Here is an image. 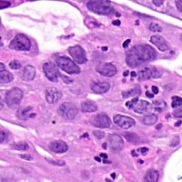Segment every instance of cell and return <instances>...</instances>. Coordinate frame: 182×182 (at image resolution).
I'll return each instance as SVG.
<instances>
[{
	"label": "cell",
	"mask_w": 182,
	"mask_h": 182,
	"mask_svg": "<svg viewBox=\"0 0 182 182\" xmlns=\"http://www.w3.org/2000/svg\"><path fill=\"white\" fill-rule=\"evenodd\" d=\"M157 57L156 50L147 45H138L128 50L126 54V63L131 68H137L140 65L155 60Z\"/></svg>",
	"instance_id": "6da1fadb"
},
{
	"label": "cell",
	"mask_w": 182,
	"mask_h": 182,
	"mask_svg": "<svg viewBox=\"0 0 182 182\" xmlns=\"http://www.w3.org/2000/svg\"><path fill=\"white\" fill-rule=\"evenodd\" d=\"M86 8L90 11L102 16H110L115 13L113 7L108 1H89L86 4Z\"/></svg>",
	"instance_id": "7a4b0ae2"
},
{
	"label": "cell",
	"mask_w": 182,
	"mask_h": 182,
	"mask_svg": "<svg viewBox=\"0 0 182 182\" xmlns=\"http://www.w3.org/2000/svg\"><path fill=\"white\" fill-rule=\"evenodd\" d=\"M56 66L62 69L63 71L68 73V74H78L80 73L79 67L72 60L67 56H58L56 58Z\"/></svg>",
	"instance_id": "3957f363"
},
{
	"label": "cell",
	"mask_w": 182,
	"mask_h": 182,
	"mask_svg": "<svg viewBox=\"0 0 182 182\" xmlns=\"http://www.w3.org/2000/svg\"><path fill=\"white\" fill-rule=\"evenodd\" d=\"M23 99V91L18 87H13L6 93L5 100L10 108H17Z\"/></svg>",
	"instance_id": "277c9868"
},
{
	"label": "cell",
	"mask_w": 182,
	"mask_h": 182,
	"mask_svg": "<svg viewBox=\"0 0 182 182\" xmlns=\"http://www.w3.org/2000/svg\"><path fill=\"white\" fill-rule=\"evenodd\" d=\"M9 47L17 51H27L31 47V42L26 35L18 34L10 42Z\"/></svg>",
	"instance_id": "5b68a950"
},
{
	"label": "cell",
	"mask_w": 182,
	"mask_h": 182,
	"mask_svg": "<svg viewBox=\"0 0 182 182\" xmlns=\"http://www.w3.org/2000/svg\"><path fill=\"white\" fill-rule=\"evenodd\" d=\"M77 108L71 102H65L58 108L59 116L66 119H74L77 115Z\"/></svg>",
	"instance_id": "8992f818"
},
{
	"label": "cell",
	"mask_w": 182,
	"mask_h": 182,
	"mask_svg": "<svg viewBox=\"0 0 182 182\" xmlns=\"http://www.w3.org/2000/svg\"><path fill=\"white\" fill-rule=\"evenodd\" d=\"M138 80L144 81L150 78H158L161 77V72L154 67H145L138 73Z\"/></svg>",
	"instance_id": "52a82bcc"
},
{
	"label": "cell",
	"mask_w": 182,
	"mask_h": 182,
	"mask_svg": "<svg viewBox=\"0 0 182 182\" xmlns=\"http://www.w3.org/2000/svg\"><path fill=\"white\" fill-rule=\"evenodd\" d=\"M68 51L77 64H85L87 61L86 51L80 46L70 47Z\"/></svg>",
	"instance_id": "ba28073f"
},
{
	"label": "cell",
	"mask_w": 182,
	"mask_h": 182,
	"mask_svg": "<svg viewBox=\"0 0 182 182\" xmlns=\"http://www.w3.org/2000/svg\"><path fill=\"white\" fill-rule=\"evenodd\" d=\"M43 71L47 77V79H49L52 82H57L58 77H60V74L58 72V69L56 66L52 62H47L43 65Z\"/></svg>",
	"instance_id": "9c48e42d"
},
{
	"label": "cell",
	"mask_w": 182,
	"mask_h": 182,
	"mask_svg": "<svg viewBox=\"0 0 182 182\" xmlns=\"http://www.w3.org/2000/svg\"><path fill=\"white\" fill-rule=\"evenodd\" d=\"M113 121L115 124L124 129H129L136 124L135 120L132 117L123 115H115L113 117Z\"/></svg>",
	"instance_id": "30bf717a"
},
{
	"label": "cell",
	"mask_w": 182,
	"mask_h": 182,
	"mask_svg": "<svg viewBox=\"0 0 182 182\" xmlns=\"http://www.w3.org/2000/svg\"><path fill=\"white\" fill-rule=\"evenodd\" d=\"M97 72L100 75L111 77L117 74V67L112 63H100L96 68Z\"/></svg>",
	"instance_id": "8fae6325"
},
{
	"label": "cell",
	"mask_w": 182,
	"mask_h": 182,
	"mask_svg": "<svg viewBox=\"0 0 182 182\" xmlns=\"http://www.w3.org/2000/svg\"><path fill=\"white\" fill-rule=\"evenodd\" d=\"M91 123L93 126L97 128H101V129H108L111 125V120L108 117V115L101 113L97 116H95L92 120H91Z\"/></svg>",
	"instance_id": "7c38bea8"
},
{
	"label": "cell",
	"mask_w": 182,
	"mask_h": 182,
	"mask_svg": "<svg viewBox=\"0 0 182 182\" xmlns=\"http://www.w3.org/2000/svg\"><path fill=\"white\" fill-rule=\"evenodd\" d=\"M62 98V92L56 87H49L46 91V100L49 104H55Z\"/></svg>",
	"instance_id": "4fadbf2b"
},
{
	"label": "cell",
	"mask_w": 182,
	"mask_h": 182,
	"mask_svg": "<svg viewBox=\"0 0 182 182\" xmlns=\"http://www.w3.org/2000/svg\"><path fill=\"white\" fill-rule=\"evenodd\" d=\"M90 88L96 94L107 93L110 88V85L108 82L103 81H93L90 84Z\"/></svg>",
	"instance_id": "5bb4252c"
},
{
	"label": "cell",
	"mask_w": 182,
	"mask_h": 182,
	"mask_svg": "<svg viewBox=\"0 0 182 182\" xmlns=\"http://www.w3.org/2000/svg\"><path fill=\"white\" fill-rule=\"evenodd\" d=\"M108 144L112 150L114 151H119L122 149L124 146V141L120 136L117 134H111L108 137Z\"/></svg>",
	"instance_id": "9a60e30c"
},
{
	"label": "cell",
	"mask_w": 182,
	"mask_h": 182,
	"mask_svg": "<svg viewBox=\"0 0 182 182\" xmlns=\"http://www.w3.org/2000/svg\"><path fill=\"white\" fill-rule=\"evenodd\" d=\"M20 78L24 81H31L35 78L36 76V68L33 66H25L19 73Z\"/></svg>",
	"instance_id": "2e32d148"
},
{
	"label": "cell",
	"mask_w": 182,
	"mask_h": 182,
	"mask_svg": "<svg viewBox=\"0 0 182 182\" xmlns=\"http://www.w3.org/2000/svg\"><path fill=\"white\" fill-rule=\"evenodd\" d=\"M48 147H49V149L52 151V152L57 153V154L65 153V152H67L68 149V147L66 144V142H64L62 140H56V141L50 142Z\"/></svg>",
	"instance_id": "e0dca14e"
},
{
	"label": "cell",
	"mask_w": 182,
	"mask_h": 182,
	"mask_svg": "<svg viewBox=\"0 0 182 182\" xmlns=\"http://www.w3.org/2000/svg\"><path fill=\"white\" fill-rule=\"evenodd\" d=\"M150 42L155 45L160 51H168L169 49V46L167 41L159 35H153L150 37Z\"/></svg>",
	"instance_id": "ac0fdd59"
},
{
	"label": "cell",
	"mask_w": 182,
	"mask_h": 182,
	"mask_svg": "<svg viewBox=\"0 0 182 182\" xmlns=\"http://www.w3.org/2000/svg\"><path fill=\"white\" fill-rule=\"evenodd\" d=\"M35 116H36V113L33 112V107H31V106L21 108L17 111V117L23 121L28 120L30 118H33Z\"/></svg>",
	"instance_id": "d6986e66"
},
{
	"label": "cell",
	"mask_w": 182,
	"mask_h": 182,
	"mask_svg": "<svg viewBox=\"0 0 182 182\" xmlns=\"http://www.w3.org/2000/svg\"><path fill=\"white\" fill-rule=\"evenodd\" d=\"M132 109L136 113L143 114V113H146V112H149L151 109H152V105H151L149 102L146 101V100H140V101L138 100Z\"/></svg>",
	"instance_id": "ffe728a7"
},
{
	"label": "cell",
	"mask_w": 182,
	"mask_h": 182,
	"mask_svg": "<svg viewBox=\"0 0 182 182\" xmlns=\"http://www.w3.org/2000/svg\"><path fill=\"white\" fill-rule=\"evenodd\" d=\"M81 109L84 112H95L98 109L97 104L93 101L86 100L81 102Z\"/></svg>",
	"instance_id": "44dd1931"
},
{
	"label": "cell",
	"mask_w": 182,
	"mask_h": 182,
	"mask_svg": "<svg viewBox=\"0 0 182 182\" xmlns=\"http://www.w3.org/2000/svg\"><path fill=\"white\" fill-rule=\"evenodd\" d=\"M159 174L157 170L149 169L146 173V175L144 177V180L146 182H156L159 180Z\"/></svg>",
	"instance_id": "7402d4cb"
},
{
	"label": "cell",
	"mask_w": 182,
	"mask_h": 182,
	"mask_svg": "<svg viewBox=\"0 0 182 182\" xmlns=\"http://www.w3.org/2000/svg\"><path fill=\"white\" fill-rule=\"evenodd\" d=\"M158 121V115L157 114H149L143 117L142 123L146 126H152L157 123Z\"/></svg>",
	"instance_id": "603a6c76"
},
{
	"label": "cell",
	"mask_w": 182,
	"mask_h": 182,
	"mask_svg": "<svg viewBox=\"0 0 182 182\" xmlns=\"http://www.w3.org/2000/svg\"><path fill=\"white\" fill-rule=\"evenodd\" d=\"M140 94V88L138 86H135L129 90L123 91L122 92V97L123 99H129L130 97H137L138 95Z\"/></svg>",
	"instance_id": "cb8c5ba5"
},
{
	"label": "cell",
	"mask_w": 182,
	"mask_h": 182,
	"mask_svg": "<svg viewBox=\"0 0 182 182\" xmlns=\"http://www.w3.org/2000/svg\"><path fill=\"white\" fill-rule=\"evenodd\" d=\"M13 75L9 71H0V81H1V83H9L13 80Z\"/></svg>",
	"instance_id": "d4e9b609"
},
{
	"label": "cell",
	"mask_w": 182,
	"mask_h": 182,
	"mask_svg": "<svg viewBox=\"0 0 182 182\" xmlns=\"http://www.w3.org/2000/svg\"><path fill=\"white\" fill-rule=\"evenodd\" d=\"M166 102L165 101H162V100H158V101H155L152 105V108H154V109L158 112H162L165 108H166Z\"/></svg>",
	"instance_id": "484cf974"
},
{
	"label": "cell",
	"mask_w": 182,
	"mask_h": 182,
	"mask_svg": "<svg viewBox=\"0 0 182 182\" xmlns=\"http://www.w3.org/2000/svg\"><path fill=\"white\" fill-rule=\"evenodd\" d=\"M124 136H125V138H126L129 142H131V143H133V144H138V143H139V141H140L139 138H138L136 134H133V133H125Z\"/></svg>",
	"instance_id": "4316f807"
},
{
	"label": "cell",
	"mask_w": 182,
	"mask_h": 182,
	"mask_svg": "<svg viewBox=\"0 0 182 182\" xmlns=\"http://www.w3.org/2000/svg\"><path fill=\"white\" fill-rule=\"evenodd\" d=\"M12 147L16 150H28L29 146L27 145L26 142H18L16 143L12 146Z\"/></svg>",
	"instance_id": "83f0119b"
},
{
	"label": "cell",
	"mask_w": 182,
	"mask_h": 182,
	"mask_svg": "<svg viewBox=\"0 0 182 182\" xmlns=\"http://www.w3.org/2000/svg\"><path fill=\"white\" fill-rule=\"evenodd\" d=\"M181 105H182V99H181L180 97H177V96L172 97V99H171V107L173 108H178Z\"/></svg>",
	"instance_id": "f1b7e54d"
},
{
	"label": "cell",
	"mask_w": 182,
	"mask_h": 182,
	"mask_svg": "<svg viewBox=\"0 0 182 182\" xmlns=\"http://www.w3.org/2000/svg\"><path fill=\"white\" fill-rule=\"evenodd\" d=\"M148 28L150 31H152V32H161L162 31V27L157 23H151L148 26Z\"/></svg>",
	"instance_id": "f546056e"
},
{
	"label": "cell",
	"mask_w": 182,
	"mask_h": 182,
	"mask_svg": "<svg viewBox=\"0 0 182 182\" xmlns=\"http://www.w3.org/2000/svg\"><path fill=\"white\" fill-rule=\"evenodd\" d=\"M47 161L49 162L50 164L54 165V166H59V167L65 166V164H66V162H65L64 160H54V159H47Z\"/></svg>",
	"instance_id": "4dcf8cb0"
},
{
	"label": "cell",
	"mask_w": 182,
	"mask_h": 182,
	"mask_svg": "<svg viewBox=\"0 0 182 182\" xmlns=\"http://www.w3.org/2000/svg\"><path fill=\"white\" fill-rule=\"evenodd\" d=\"M9 67L11 69H14V70H17V69H20L21 68V63L17 60H13L9 63Z\"/></svg>",
	"instance_id": "1f68e13d"
},
{
	"label": "cell",
	"mask_w": 182,
	"mask_h": 182,
	"mask_svg": "<svg viewBox=\"0 0 182 182\" xmlns=\"http://www.w3.org/2000/svg\"><path fill=\"white\" fill-rule=\"evenodd\" d=\"M138 101V97H135L133 99H131V100L126 102V107H127L128 108L131 109V108H134V106L136 105V103H137Z\"/></svg>",
	"instance_id": "d6a6232c"
},
{
	"label": "cell",
	"mask_w": 182,
	"mask_h": 182,
	"mask_svg": "<svg viewBox=\"0 0 182 182\" xmlns=\"http://www.w3.org/2000/svg\"><path fill=\"white\" fill-rule=\"evenodd\" d=\"M93 135L98 138V139H102L105 138V133L101 130H94L93 131Z\"/></svg>",
	"instance_id": "836d02e7"
},
{
	"label": "cell",
	"mask_w": 182,
	"mask_h": 182,
	"mask_svg": "<svg viewBox=\"0 0 182 182\" xmlns=\"http://www.w3.org/2000/svg\"><path fill=\"white\" fill-rule=\"evenodd\" d=\"M8 135L7 133V131L5 130H1V136H0V141H1V143H5L8 141Z\"/></svg>",
	"instance_id": "e575fe53"
},
{
	"label": "cell",
	"mask_w": 182,
	"mask_h": 182,
	"mask_svg": "<svg viewBox=\"0 0 182 182\" xmlns=\"http://www.w3.org/2000/svg\"><path fill=\"white\" fill-rule=\"evenodd\" d=\"M181 112H182V108H181V107H178L177 109L174 110V112H173V116L176 117H179V118H180L181 116H182Z\"/></svg>",
	"instance_id": "d590c367"
},
{
	"label": "cell",
	"mask_w": 182,
	"mask_h": 182,
	"mask_svg": "<svg viewBox=\"0 0 182 182\" xmlns=\"http://www.w3.org/2000/svg\"><path fill=\"white\" fill-rule=\"evenodd\" d=\"M10 6H11L10 2H8V1H1V2H0V8H1V9L7 8L10 7Z\"/></svg>",
	"instance_id": "8d00e7d4"
},
{
	"label": "cell",
	"mask_w": 182,
	"mask_h": 182,
	"mask_svg": "<svg viewBox=\"0 0 182 182\" xmlns=\"http://www.w3.org/2000/svg\"><path fill=\"white\" fill-rule=\"evenodd\" d=\"M19 158L23 159H26V160H32L33 158L30 156V155H26V154H22V155H19Z\"/></svg>",
	"instance_id": "74e56055"
},
{
	"label": "cell",
	"mask_w": 182,
	"mask_h": 182,
	"mask_svg": "<svg viewBox=\"0 0 182 182\" xmlns=\"http://www.w3.org/2000/svg\"><path fill=\"white\" fill-rule=\"evenodd\" d=\"M139 152L142 154V155H146L147 152H148V148L147 147H141V148H138V149Z\"/></svg>",
	"instance_id": "f35d334b"
},
{
	"label": "cell",
	"mask_w": 182,
	"mask_h": 182,
	"mask_svg": "<svg viewBox=\"0 0 182 182\" xmlns=\"http://www.w3.org/2000/svg\"><path fill=\"white\" fill-rule=\"evenodd\" d=\"M178 141H179V139H178L177 138H175L173 139V141H172V142H174V143H171L170 146H171V147H175V146H177V145L178 144Z\"/></svg>",
	"instance_id": "ab89813d"
},
{
	"label": "cell",
	"mask_w": 182,
	"mask_h": 182,
	"mask_svg": "<svg viewBox=\"0 0 182 182\" xmlns=\"http://www.w3.org/2000/svg\"><path fill=\"white\" fill-rule=\"evenodd\" d=\"M151 90H152L153 94H158L159 93V88L156 86H152V87H151Z\"/></svg>",
	"instance_id": "60d3db41"
},
{
	"label": "cell",
	"mask_w": 182,
	"mask_h": 182,
	"mask_svg": "<svg viewBox=\"0 0 182 182\" xmlns=\"http://www.w3.org/2000/svg\"><path fill=\"white\" fill-rule=\"evenodd\" d=\"M153 3L155 6L159 7V6H162V4H164V1H156V0H153Z\"/></svg>",
	"instance_id": "b9f144b4"
},
{
	"label": "cell",
	"mask_w": 182,
	"mask_h": 182,
	"mask_svg": "<svg viewBox=\"0 0 182 182\" xmlns=\"http://www.w3.org/2000/svg\"><path fill=\"white\" fill-rule=\"evenodd\" d=\"M130 44V39H127L124 43H123V45H122V47H124V48H127L128 47H129V45Z\"/></svg>",
	"instance_id": "7bdbcfd3"
},
{
	"label": "cell",
	"mask_w": 182,
	"mask_h": 182,
	"mask_svg": "<svg viewBox=\"0 0 182 182\" xmlns=\"http://www.w3.org/2000/svg\"><path fill=\"white\" fill-rule=\"evenodd\" d=\"M146 96H147V98H150V99H153V98H154V94L151 93V92H149V91H146Z\"/></svg>",
	"instance_id": "ee69618b"
},
{
	"label": "cell",
	"mask_w": 182,
	"mask_h": 182,
	"mask_svg": "<svg viewBox=\"0 0 182 182\" xmlns=\"http://www.w3.org/2000/svg\"><path fill=\"white\" fill-rule=\"evenodd\" d=\"M181 1L179 0V1H176V4H177V8H178V11H180L181 12Z\"/></svg>",
	"instance_id": "f6af8a7d"
},
{
	"label": "cell",
	"mask_w": 182,
	"mask_h": 182,
	"mask_svg": "<svg viewBox=\"0 0 182 182\" xmlns=\"http://www.w3.org/2000/svg\"><path fill=\"white\" fill-rule=\"evenodd\" d=\"M112 24H113L114 26H120V20H118V19L114 20V21L112 22Z\"/></svg>",
	"instance_id": "bcb514c9"
},
{
	"label": "cell",
	"mask_w": 182,
	"mask_h": 182,
	"mask_svg": "<svg viewBox=\"0 0 182 182\" xmlns=\"http://www.w3.org/2000/svg\"><path fill=\"white\" fill-rule=\"evenodd\" d=\"M0 67H1V69H0V71H3V70H6L5 69V66L3 63H0Z\"/></svg>",
	"instance_id": "7dc6e473"
},
{
	"label": "cell",
	"mask_w": 182,
	"mask_h": 182,
	"mask_svg": "<svg viewBox=\"0 0 182 182\" xmlns=\"http://www.w3.org/2000/svg\"><path fill=\"white\" fill-rule=\"evenodd\" d=\"M100 157L103 158V159H108V155H107V154H104V153H101V154H100Z\"/></svg>",
	"instance_id": "c3c4849f"
},
{
	"label": "cell",
	"mask_w": 182,
	"mask_h": 182,
	"mask_svg": "<svg viewBox=\"0 0 182 182\" xmlns=\"http://www.w3.org/2000/svg\"><path fill=\"white\" fill-rule=\"evenodd\" d=\"M130 75H131V77H137V73H136L135 71H132V72L130 73Z\"/></svg>",
	"instance_id": "681fc988"
},
{
	"label": "cell",
	"mask_w": 182,
	"mask_h": 182,
	"mask_svg": "<svg viewBox=\"0 0 182 182\" xmlns=\"http://www.w3.org/2000/svg\"><path fill=\"white\" fill-rule=\"evenodd\" d=\"M161 128H162V124H159L158 126H156V129H158V130L161 129Z\"/></svg>",
	"instance_id": "f907efd6"
},
{
	"label": "cell",
	"mask_w": 182,
	"mask_h": 182,
	"mask_svg": "<svg viewBox=\"0 0 182 182\" xmlns=\"http://www.w3.org/2000/svg\"><path fill=\"white\" fill-rule=\"evenodd\" d=\"M180 124H181V120H179L178 122H177V123L175 124V126H176V127H177V126H180Z\"/></svg>",
	"instance_id": "816d5d0a"
},
{
	"label": "cell",
	"mask_w": 182,
	"mask_h": 182,
	"mask_svg": "<svg viewBox=\"0 0 182 182\" xmlns=\"http://www.w3.org/2000/svg\"><path fill=\"white\" fill-rule=\"evenodd\" d=\"M129 74V71H125V72H124V74H123V76H124V77H127Z\"/></svg>",
	"instance_id": "f5cc1de1"
},
{
	"label": "cell",
	"mask_w": 182,
	"mask_h": 182,
	"mask_svg": "<svg viewBox=\"0 0 182 182\" xmlns=\"http://www.w3.org/2000/svg\"><path fill=\"white\" fill-rule=\"evenodd\" d=\"M131 153H132V155H133L134 157H135V156H136V157L138 156V153H137V152H135V151H132V152H131Z\"/></svg>",
	"instance_id": "db71d44e"
},
{
	"label": "cell",
	"mask_w": 182,
	"mask_h": 182,
	"mask_svg": "<svg viewBox=\"0 0 182 182\" xmlns=\"http://www.w3.org/2000/svg\"><path fill=\"white\" fill-rule=\"evenodd\" d=\"M95 160H97V161H99V162H100V161H101L100 158H98V157H95Z\"/></svg>",
	"instance_id": "11a10c76"
},
{
	"label": "cell",
	"mask_w": 182,
	"mask_h": 182,
	"mask_svg": "<svg viewBox=\"0 0 182 182\" xmlns=\"http://www.w3.org/2000/svg\"><path fill=\"white\" fill-rule=\"evenodd\" d=\"M102 50H103V51H105V50L107 51V50H108V47H102Z\"/></svg>",
	"instance_id": "9f6ffc18"
},
{
	"label": "cell",
	"mask_w": 182,
	"mask_h": 182,
	"mask_svg": "<svg viewBox=\"0 0 182 182\" xmlns=\"http://www.w3.org/2000/svg\"><path fill=\"white\" fill-rule=\"evenodd\" d=\"M102 147H103V148H107V144H106V143H104V144L102 145Z\"/></svg>",
	"instance_id": "6f0895ef"
},
{
	"label": "cell",
	"mask_w": 182,
	"mask_h": 182,
	"mask_svg": "<svg viewBox=\"0 0 182 182\" xmlns=\"http://www.w3.org/2000/svg\"><path fill=\"white\" fill-rule=\"evenodd\" d=\"M111 177H113V179H114V178H115V177H116V174H114V173H112V174H111Z\"/></svg>",
	"instance_id": "680465c9"
}]
</instances>
